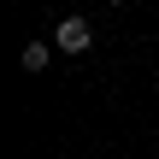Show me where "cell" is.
<instances>
[{
  "mask_svg": "<svg viewBox=\"0 0 159 159\" xmlns=\"http://www.w3.org/2000/svg\"><path fill=\"white\" fill-rule=\"evenodd\" d=\"M53 41H59L65 53H89V47H94V30H89L83 18H59V30H53Z\"/></svg>",
  "mask_w": 159,
  "mask_h": 159,
  "instance_id": "6da1fadb",
  "label": "cell"
},
{
  "mask_svg": "<svg viewBox=\"0 0 159 159\" xmlns=\"http://www.w3.org/2000/svg\"><path fill=\"white\" fill-rule=\"evenodd\" d=\"M47 59H53V47H47V41H30V47L18 53V65H24L30 77H35V71H47Z\"/></svg>",
  "mask_w": 159,
  "mask_h": 159,
  "instance_id": "7a4b0ae2",
  "label": "cell"
}]
</instances>
